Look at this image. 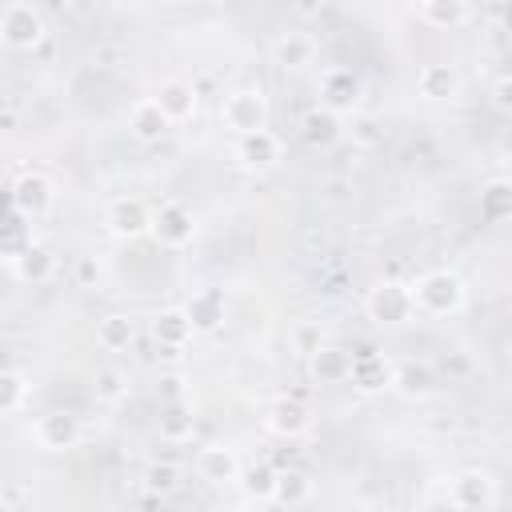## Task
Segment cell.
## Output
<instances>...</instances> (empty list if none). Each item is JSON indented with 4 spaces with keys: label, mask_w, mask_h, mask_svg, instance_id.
<instances>
[{
    "label": "cell",
    "mask_w": 512,
    "mask_h": 512,
    "mask_svg": "<svg viewBox=\"0 0 512 512\" xmlns=\"http://www.w3.org/2000/svg\"><path fill=\"white\" fill-rule=\"evenodd\" d=\"M480 216H484L488 224L512 220V180L496 176V180L484 184V192H480Z\"/></svg>",
    "instance_id": "obj_22"
},
{
    "label": "cell",
    "mask_w": 512,
    "mask_h": 512,
    "mask_svg": "<svg viewBox=\"0 0 512 512\" xmlns=\"http://www.w3.org/2000/svg\"><path fill=\"white\" fill-rule=\"evenodd\" d=\"M236 160L248 172H264V168H272L280 160V140L268 128L248 132V136H236Z\"/></svg>",
    "instance_id": "obj_13"
},
{
    "label": "cell",
    "mask_w": 512,
    "mask_h": 512,
    "mask_svg": "<svg viewBox=\"0 0 512 512\" xmlns=\"http://www.w3.org/2000/svg\"><path fill=\"white\" fill-rule=\"evenodd\" d=\"M320 92L328 96V108L336 112V108H348V104L356 100V92H360V80H356L348 68H328V72L320 76Z\"/></svg>",
    "instance_id": "obj_25"
},
{
    "label": "cell",
    "mask_w": 512,
    "mask_h": 512,
    "mask_svg": "<svg viewBox=\"0 0 512 512\" xmlns=\"http://www.w3.org/2000/svg\"><path fill=\"white\" fill-rule=\"evenodd\" d=\"M32 436H36V444H40L44 452H68V448H76V444H80L84 424H80V416H76V412H68V408H52V412L36 416Z\"/></svg>",
    "instance_id": "obj_5"
},
{
    "label": "cell",
    "mask_w": 512,
    "mask_h": 512,
    "mask_svg": "<svg viewBox=\"0 0 512 512\" xmlns=\"http://www.w3.org/2000/svg\"><path fill=\"white\" fill-rule=\"evenodd\" d=\"M152 232H156L160 244H168V248H184V244H192V236H196V220H192V212H188L180 200H164V204L156 208Z\"/></svg>",
    "instance_id": "obj_10"
},
{
    "label": "cell",
    "mask_w": 512,
    "mask_h": 512,
    "mask_svg": "<svg viewBox=\"0 0 512 512\" xmlns=\"http://www.w3.org/2000/svg\"><path fill=\"white\" fill-rule=\"evenodd\" d=\"M48 208H52V180L44 172H20L12 180V212L44 216Z\"/></svg>",
    "instance_id": "obj_11"
},
{
    "label": "cell",
    "mask_w": 512,
    "mask_h": 512,
    "mask_svg": "<svg viewBox=\"0 0 512 512\" xmlns=\"http://www.w3.org/2000/svg\"><path fill=\"white\" fill-rule=\"evenodd\" d=\"M160 436L168 444H180V440H192V412L184 404H168L164 416H160Z\"/></svg>",
    "instance_id": "obj_30"
},
{
    "label": "cell",
    "mask_w": 512,
    "mask_h": 512,
    "mask_svg": "<svg viewBox=\"0 0 512 512\" xmlns=\"http://www.w3.org/2000/svg\"><path fill=\"white\" fill-rule=\"evenodd\" d=\"M360 392H384V388H392V380H396V364L384 356V352H376V348H360V352H352V376H348Z\"/></svg>",
    "instance_id": "obj_9"
},
{
    "label": "cell",
    "mask_w": 512,
    "mask_h": 512,
    "mask_svg": "<svg viewBox=\"0 0 512 512\" xmlns=\"http://www.w3.org/2000/svg\"><path fill=\"white\" fill-rule=\"evenodd\" d=\"M188 320H192V328L196 332H212V328H220V320H224V296L216 292V288H200L192 300H188Z\"/></svg>",
    "instance_id": "obj_21"
},
{
    "label": "cell",
    "mask_w": 512,
    "mask_h": 512,
    "mask_svg": "<svg viewBox=\"0 0 512 512\" xmlns=\"http://www.w3.org/2000/svg\"><path fill=\"white\" fill-rule=\"evenodd\" d=\"M308 496H312V480H308L304 472L288 468V472H280V476H276V492H272V500H276V504L296 508V504H304Z\"/></svg>",
    "instance_id": "obj_29"
},
{
    "label": "cell",
    "mask_w": 512,
    "mask_h": 512,
    "mask_svg": "<svg viewBox=\"0 0 512 512\" xmlns=\"http://www.w3.org/2000/svg\"><path fill=\"white\" fill-rule=\"evenodd\" d=\"M264 428H268L272 436H280V440H296V436H304V432L312 428V412H308V404L296 400V396H276V400L264 408Z\"/></svg>",
    "instance_id": "obj_8"
},
{
    "label": "cell",
    "mask_w": 512,
    "mask_h": 512,
    "mask_svg": "<svg viewBox=\"0 0 512 512\" xmlns=\"http://www.w3.org/2000/svg\"><path fill=\"white\" fill-rule=\"evenodd\" d=\"M8 268H12V272H16V280H24V284H44V280L56 272V256H52V248H48V244L28 240L20 252H12V256H8Z\"/></svg>",
    "instance_id": "obj_12"
},
{
    "label": "cell",
    "mask_w": 512,
    "mask_h": 512,
    "mask_svg": "<svg viewBox=\"0 0 512 512\" xmlns=\"http://www.w3.org/2000/svg\"><path fill=\"white\" fill-rule=\"evenodd\" d=\"M392 388L404 392V396H412V400H420V396H428V392L436 388V376H432L428 364H420V360H404V364H396V380H392Z\"/></svg>",
    "instance_id": "obj_23"
},
{
    "label": "cell",
    "mask_w": 512,
    "mask_h": 512,
    "mask_svg": "<svg viewBox=\"0 0 512 512\" xmlns=\"http://www.w3.org/2000/svg\"><path fill=\"white\" fill-rule=\"evenodd\" d=\"M496 500V480L480 468H464L448 480V504L456 512H484Z\"/></svg>",
    "instance_id": "obj_6"
},
{
    "label": "cell",
    "mask_w": 512,
    "mask_h": 512,
    "mask_svg": "<svg viewBox=\"0 0 512 512\" xmlns=\"http://www.w3.org/2000/svg\"><path fill=\"white\" fill-rule=\"evenodd\" d=\"M416 16L432 28H456L472 16V8L460 4V0H424V4H416Z\"/></svg>",
    "instance_id": "obj_24"
},
{
    "label": "cell",
    "mask_w": 512,
    "mask_h": 512,
    "mask_svg": "<svg viewBox=\"0 0 512 512\" xmlns=\"http://www.w3.org/2000/svg\"><path fill=\"white\" fill-rule=\"evenodd\" d=\"M104 220H108V232H112L116 240H140L144 232H152L156 212H148V204H144L140 196H116V200L108 204Z\"/></svg>",
    "instance_id": "obj_7"
},
{
    "label": "cell",
    "mask_w": 512,
    "mask_h": 512,
    "mask_svg": "<svg viewBox=\"0 0 512 512\" xmlns=\"http://www.w3.org/2000/svg\"><path fill=\"white\" fill-rule=\"evenodd\" d=\"M312 376H316L320 384H340V380H348V376H352V352H344V348H336V344H320V348L312 352Z\"/></svg>",
    "instance_id": "obj_20"
},
{
    "label": "cell",
    "mask_w": 512,
    "mask_h": 512,
    "mask_svg": "<svg viewBox=\"0 0 512 512\" xmlns=\"http://www.w3.org/2000/svg\"><path fill=\"white\" fill-rule=\"evenodd\" d=\"M156 104L164 108V116H168L172 124H180V120H192V116H196L200 96H196V88H192L188 80H164L160 92H156Z\"/></svg>",
    "instance_id": "obj_18"
},
{
    "label": "cell",
    "mask_w": 512,
    "mask_h": 512,
    "mask_svg": "<svg viewBox=\"0 0 512 512\" xmlns=\"http://www.w3.org/2000/svg\"><path fill=\"white\" fill-rule=\"evenodd\" d=\"M124 392H128V384H124V376H120V372L104 368V372L96 376V396H100V400H120Z\"/></svg>",
    "instance_id": "obj_32"
},
{
    "label": "cell",
    "mask_w": 512,
    "mask_h": 512,
    "mask_svg": "<svg viewBox=\"0 0 512 512\" xmlns=\"http://www.w3.org/2000/svg\"><path fill=\"white\" fill-rule=\"evenodd\" d=\"M76 284H84V288H96L100 284V260L96 256H80L76 260Z\"/></svg>",
    "instance_id": "obj_33"
},
{
    "label": "cell",
    "mask_w": 512,
    "mask_h": 512,
    "mask_svg": "<svg viewBox=\"0 0 512 512\" xmlns=\"http://www.w3.org/2000/svg\"><path fill=\"white\" fill-rule=\"evenodd\" d=\"M368 316L376 324H408L412 312H416V300H412V288L400 284V280H380L376 288H368V300H364Z\"/></svg>",
    "instance_id": "obj_3"
},
{
    "label": "cell",
    "mask_w": 512,
    "mask_h": 512,
    "mask_svg": "<svg viewBox=\"0 0 512 512\" xmlns=\"http://www.w3.org/2000/svg\"><path fill=\"white\" fill-rule=\"evenodd\" d=\"M276 468H268V464H252L248 472H244V488L252 492V496H260V500H272V492H276Z\"/></svg>",
    "instance_id": "obj_31"
},
{
    "label": "cell",
    "mask_w": 512,
    "mask_h": 512,
    "mask_svg": "<svg viewBox=\"0 0 512 512\" xmlns=\"http://www.w3.org/2000/svg\"><path fill=\"white\" fill-rule=\"evenodd\" d=\"M220 116H224V124H228L236 136L260 132V128H268V96H264L260 88H236V92L224 96Z\"/></svg>",
    "instance_id": "obj_2"
},
{
    "label": "cell",
    "mask_w": 512,
    "mask_h": 512,
    "mask_svg": "<svg viewBox=\"0 0 512 512\" xmlns=\"http://www.w3.org/2000/svg\"><path fill=\"white\" fill-rule=\"evenodd\" d=\"M492 104H496L500 112H512V76H500V80L492 84Z\"/></svg>",
    "instance_id": "obj_35"
},
{
    "label": "cell",
    "mask_w": 512,
    "mask_h": 512,
    "mask_svg": "<svg viewBox=\"0 0 512 512\" xmlns=\"http://www.w3.org/2000/svg\"><path fill=\"white\" fill-rule=\"evenodd\" d=\"M132 336H136V324H132V316H124V312H108V316L96 324V344L108 348V352L128 348Z\"/></svg>",
    "instance_id": "obj_26"
},
{
    "label": "cell",
    "mask_w": 512,
    "mask_h": 512,
    "mask_svg": "<svg viewBox=\"0 0 512 512\" xmlns=\"http://www.w3.org/2000/svg\"><path fill=\"white\" fill-rule=\"evenodd\" d=\"M0 40L8 48H36L44 40V16L28 0H12L0 12Z\"/></svg>",
    "instance_id": "obj_4"
},
{
    "label": "cell",
    "mask_w": 512,
    "mask_h": 512,
    "mask_svg": "<svg viewBox=\"0 0 512 512\" xmlns=\"http://www.w3.org/2000/svg\"><path fill=\"white\" fill-rule=\"evenodd\" d=\"M272 56L280 68H304L312 60V40L304 32H284V36H276Z\"/></svg>",
    "instance_id": "obj_27"
},
{
    "label": "cell",
    "mask_w": 512,
    "mask_h": 512,
    "mask_svg": "<svg viewBox=\"0 0 512 512\" xmlns=\"http://www.w3.org/2000/svg\"><path fill=\"white\" fill-rule=\"evenodd\" d=\"M128 128H132V136H136V140L156 144V140H164V132L172 128V120L164 116V108L156 104V96H144V100H136V104H132Z\"/></svg>",
    "instance_id": "obj_16"
},
{
    "label": "cell",
    "mask_w": 512,
    "mask_h": 512,
    "mask_svg": "<svg viewBox=\"0 0 512 512\" xmlns=\"http://www.w3.org/2000/svg\"><path fill=\"white\" fill-rule=\"evenodd\" d=\"M192 320H188V312L184 308H164V312H156L152 316V336H156V344L160 348H184L188 340H192Z\"/></svg>",
    "instance_id": "obj_19"
},
{
    "label": "cell",
    "mask_w": 512,
    "mask_h": 512,
    "mask_svg": "<svg viewBox=\"0 0 512 512\" xmlns=\"http://www.w3.org/2000/svg\"><path fill=\"white\" fill-rule=\"evenodd\" d=\"M196 468H200V480H208L212 488H224V484H236V480H240V460H236V452L224 448V444L200 448Z\"/></svg>",
    "instance_id": "obj_15"
},
{
    "label": "cell",
    "mask_w": 512,
    "mask_h": 512,
    "mask_svg": "<svg viewBox=\"0 0 512 512\" xmlns=\"http://www.w3.org/2000/svg\"><path fill=\"white\" fill-rule=\"evenodd\" d=\"M412 300L424 316H456L468 300V288L452 268H428L424 276H416Z\"/></svg>",
    "instance_id": "obj_1"
},
{
    "label": "cell",
    "mask_w": 512,
    "mask_h": 512,
    "mask_svg": "<svg viewBox=\"0 0 512 512\" xmlns=\"http://www.w3.org/2000/svg\"><path fill=\"white\" fill-rule=\"evenodd\" d=\"M340 116L324 104H316V108H308L304 116H300V140L308 144V148H328V144H336L340 140Z\"/></svg>",
    "instance_id": "obj_17"
},
{
    "label": "cell",
    "mask_w": 512,
    "mask_h": 512,
    "mask_svg": "<svg viewBox=\"0 0 512 512\" xmlns=\"http://www.w3.org/2000/svg\"><path fill=\"white\" fill-rule=\"evenodd\" d=\"M148 484L160 488V492L172 488V484H176V468H172V464H152V468H148Z\"/></svg>",
    "instance_id": "obj_34"
},
{
    "label": "cell",
    "mask_w": 512,
    "mask_h": 512,
    "mask_svg": "<svg viewBox=\"0 0 512 512\" xmlns=\"http://www.w3.org/2000/svg\"><path fill=\"white\" fill-rule=\"evenodd\" d=\"M504 20H508V24H512V8H504Z\"/></svg>",
    "instance_id": "obj_36"
},
{
    "label": "cell",
    "mask_w": 512,
    "mask_h": 512,
    "mask_svg": "<svg viewBox=\"0 0 512 512\" xmlns=\"http://www.w3.org/2000/svg\"><path fill=\"white\" fill-rule=\"evenodd\" d=\"M416 92H420L424 100H432V104L456 100V96H460V72H456L452 64L432 60V64L420 68V76H416Z\"/></svg>",
    "instance_id": "obj_14"
},
{
    "label": "cell",
    "mask_w": 512,
    "mask_h": 512,
    "mask_svg": "<svg viewBox=\"0 0 512 512\" xmlns=\"http://www.w3.org/2000/svg\"><path fill=\"white\" fill-rule=\"evenodd\" d=\"M28 396H32V380L20 368H4V376H0V412L16 416Z\"/></svg>",
    "instance_id": "obj_28"
}]
</instances>
